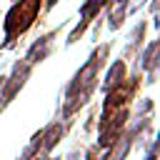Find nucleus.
Masks as SVG:
<instances>
[{
  "mask_svg": "<svg viewBox=\"0 0 160 160\" xmlns=\"http://www.w3.org/2000/svg\"><path fill=\"white\" fill-rule=\"evenodd\" d=\"M110 42H102V45H95L90 58L80 65V70L70 78V82L65 85V92H62V110H60V118L62 120H70L80 108L88 105V100L92 98L95 88H98V80H100V70L105 68V60L110 55Z\"/></svg>",
  "mask_w": 160,
  "mask_h": 160,
  "instance_id": "obj_1",
  "label": "nucleus"
},
{
  "mask_svg": "<svg viewBox=\"0 0 160 160\" xmlns=\"http://www.w3.org/2000/svg\"><path fill=\"white\" fill-rule=\"evenodd\" d=\"M40 10H42V0H15L10 5V10L5 12V20H2L5 42H0V50L10 48L20 35H25L35 25Z\"/></svg>",
  "mask_w": 160,
  "mask_h": 160,
  "instance_id": "obj_2",
  "label": "nucleus"
},
{
  "mask_svg": "<svg viewBox=\"0 0 160 160\" xmlns=\"http://www.w3.org/2000/svg\"><path fill=\"white\" fill-rule=\"evenodd\" d=\"M142 78H140V72L135 70L130 78H125L120 85H115L112 90H108L105 92V100H102V110H115V108H128L132 100H135V95H138V90H140V82Z\"/></svg>",
  "mask_w": 160,
  "mask_h": 160,
  "instance_id": "obj_3",
  "label": "nucleus"
},
{
  "mask_svg": "<svg viewBox=\"0 0 160 160\" xmlns=\"http://www.w3.org/2000/svg\"><path fill=\"white\" fill-rule=\"evenodd\" d=\"M58 35H60V28H52L50 32L40 35L38 40H32L22 60H28L30 65H38V62L48 60V58L52 55V50H55V38H58Z\"/></svg>",
  "mask_w": 160,
  "mask_h": 160,
  "instance_id": "obj_4",
  "label": "nucleus"
},
{
  "mask_svg": "<svg viewBox=\"0 0 160 160\" xmlns=\"http://www.w3.org/2000/svg\"><path fill=\"white\" fill-rule=\"evenodd\" d=\"M158 65H160V40H150L145 45V50L138 52L135 70L138 72H158Z\"/></svg>",
  "mask_w": 160,
  "mask_h": 160,
  "instance_id": "obj_5",
  "label": "nucleus"
},
{
  "mask_svg": "<svg viewBox=\"0 0 160 160\" xmlns=\"http://www.w3.org/2000/svg\"><path fill=\"white\" fill-rule=\"evenodd\" d=\"M128 78V62L125 60H115L110 68H108V72H105V78H102V85H100V90H102V95L108 92V90H112L115 85H120L122 80Z\"/></svg>",
  "mask_w": 160,
  "mask_h": 160,
  "instance_id": "obj_6",
  "label": "nucleus"
},
{
  "mask_svg": "<svg viewBox=\"0 0 160 160\" xmlns=\"http://www.w3.org/2000/svg\"><path fill=\"white\" fill-rule=\"evenodd\" d=\"M128 5H130V0H110L105 8H108V28L115 32V30H120V25L125 22V18H128Z\"/></svg>",
  "mask_w": 160,
  "mask_h": 160,
  "instance_id": "obj_7",
  "label": "nucleus"
},
{
  "mask_svg": "<svg viewBox=\"0 0 160 160\" xmlns=\"http://www.w3.org/2000/svg\"><path fill=\"white\" fill-rule=\"evenodd\" d=\"M145 30H148V22H145V20H140V22L132 28V32H130V38H128V45H125V50H122V60H130V58H135V55L140 52L142 40H145Z\"/></svg>",
  "mask_w": 160,
  "mask_h": 160,
  "instance_id": "obj_8",
  "label": "nucleus"
},
{
  "mask_svg": "<svg viewBox=\"0 0 160 160\" xmlns=\"http://www.w3.org/2000/svg\"><path fill=\"white\" fill-rule=\"evenodd\" d=\"M152 110H155V102H152V98H145V100L138 105L135 115H138V118H145V115H152Z\"/></svg>",
  "mask_w": 160,
  "mask_h": 160,
  "instance_id": "obj_9",
  "label": "nucleus"
},
{
  "mask_svg": "<svg viewBox=\"0 0 160 160\" xmlns=\"http://www.w3.org/2000/svg\"><path fill=\"white\" fill-rule=\"evenodd\" d=\"M85 160H102V158H100V148H98V145H92V148L85 152Z\"/></svg>",
  "mask_w": 160,
  "mask_h": 160,
  "instance_id": "obj_10",
  "label": "nucleus"
},
{
  "mask_svg": "<svg viewBox=\"0 0 160 160\" xmlns=\"http://www.w3.org/2000/svg\"><path fill=\"white\" fill-rule=\"evenodd\" d=\"M145 2H148V0H135V2H130V5H128V15H135Z\"/></svg>",
  "mask_w": 160,
  "mask_h": 160,
  "instance_id": "obj_11",
  "label": "nucleus"
},
{
  "mask_svg": "<svg viewBox=\"0 0 160 160\" xmlns=\"http://www.w3.org/2000/svg\"><path fill=\"white\" fill-rule=\"evenodd\" d=\"M158 5H160V0H150V15L152 18L158 15Z\"/></svg>",
  "mask_w": 160,
  "mask_h": 160,
  "instance_id": "obj_12",
  "label": "nucleus"
},
{
  "mask_svg": "<svg viewBox=\"0 0 160 160\" xmlns=\"http://www.w3.org/2000/svg\"><path fill=\"white\" fill-rule=\"evenodd\" d=\"M65 160H82V152H80V150H72V152H70Z\"/></svg>",
  "mask_w": 160,
  "mask_h": 160,
  "instance_id": "obj_13",
  "label": "nucleus"
},
{
  "mask_svg": "<svg viewBox=\"0 0 160 160\" xmlns=\"http://www.w3.org/2000/svg\"><path fill=\"white\" fill-rule=\"evenodd\" d=\"M142 160H158V152H155V150H148V152H145V158H142Z\"/></svg>",
  "mask_w": 160,
  "mask_h": 160,
  "instance_id": "obj_14",
  "label": "nucleus"
}]
</instances>
